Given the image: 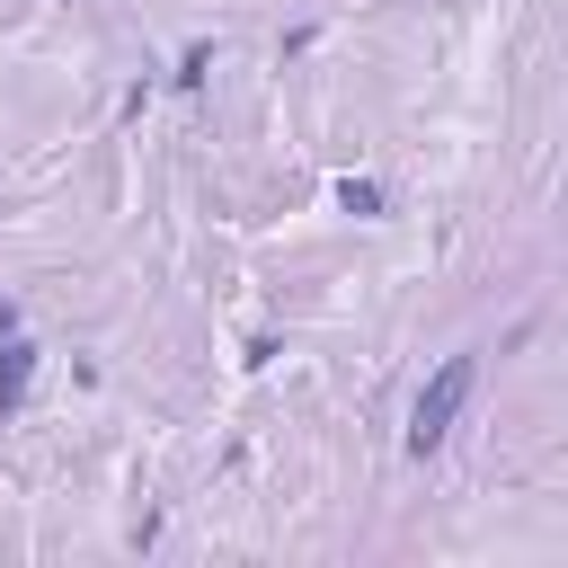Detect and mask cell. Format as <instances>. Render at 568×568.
Returning a JSON list of instances; mask_svg holds the SVG:
<instances>
[{
  "mask_svg": "<svg viewBox=\"0 0 568 568\" xmlns=\"http://www.w3.org/2000/svg\"><path fill=\"white\" fill-rule=\"evenodd\" d=\"M470 382H479V355H444V364L426 373V390L408 399V453H417V462H426V453H444V435H453V417H462Z\"/></svg>",
  "mask_w": 568,
  "mask_h": 568,
  "instance_id": "obj_1",
  "label": "cell"
},
{
  "mask_svg": "<svg viewBox=\"0 0 568 568\" xmlns=\"http://www.w3.org/2000/svg\"><path fill=\"white\" fill-rule=\"evenodd\" d=\"M0 337H18V302H0Z\"/></svg>",
  "mask_w": 568,
  "mask_h": 568,
  "instance_id": "obj_5",
  "label": "cell"
},
{
  "mask_svg": "<svg viewBox=\"0 0 568 568\" xmlns=\"http://www.w3.org/2000/svg\"><path fill=\"white\" fill-rule=\"evenodd\" d=\"M337 204H346V213H382V186H373V178H337Z\"/></svg>",
  "mask_w": 568,
  "mask_h": 568,
  "instance_id": "obj_3",
  "label": "cell"
},
{
  "mask_svg": "<svg viewBox=\"0 0 568 568\" xmlns=\"http://www.w3.org/2000/svg\"><path fill=\"white\" fill-rule=\"evenodd\" d=\"M204 71H213V44H186L178 53V89H204Z\"/></svg>",
  "mask_w": 568,
  "mask_h": 568,
  "instance_id": "obj_4",
  "label": "cell"
},
{
  "mask_svg": "<svg viewBox=\"0 0 568 568\" xmlns=\"http://www.w3.org/2000/svg\"><path fill=\"white\" fill-rule=\"evenodd\" d=\"M27 382H36V346L27 337H0V408H18Z\"/></svg>",
  "mask_w": 568,
  "mask_h": 568,
  "instance_id": "obj_2",
  "label": "cell"
}]
</instances>
